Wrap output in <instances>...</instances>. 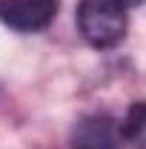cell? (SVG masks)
Returning <instances> with one entry per match:
<instances>
[{
	"mask_svg": "<svg viewBox=\"0 0 146 149\" xmlns=\"http://www.w3.org/2000/svg\"><path fill=\"white\" fill-rule=\"evenodd\" d=\"M77 29L97 49H109L126 35V9L120 0H80Z\"/></svg>",
	"mask_w": 146,
	"mask_h": 149,
	"instance_id": "6da1fadb",
	"label": "cell"
},
{
	"mask_svg": "<svg viewBox=\"0 0 146 149\" xmlns=\"http://www.w3.org/2000/svg\"><path fill=\"white\" fill-rule=\"evenodd\" d=\"M57 15V0H0V20L15 32H37Z\"/></svg>",
	"mask_w": 146,
	"mask_h": 149,
	"instance_id": "7a4b0ae2",
	"label": "cell"
},
{
	"mask_svg": "<svg viewBox=\"0 0 146 149\" xmlns=\"http://www.w3.org/2000/svg\"><path fill=\"white\" fill-rule=\"evenodd\" d=\"M120 132L115 129L112 118H83L72 132V149H117Z\"/></svg>",
	"mask_w": 146,
	"mask_h": 149,
	"instance_id": "3957f363",
	"label": "cell"
},
{
	"mask_svg": "<svg viewBox=\"0 0 146 149\" xmlns=\"http://www.w3.org/2000/svg\"><path fill=\"white\" fill-rule=\"evenodd\" d=\"M143 126H146V106H143V103H135V106L129 109V118L123 120L120 138L129 141V143H135V146L140 149V146H143Z\"/></svg>",
	"mask_w": 146,
	"mask_h": 149,
	"instance_id": "277c9868",
	"label": "cell"
},
{
	"mask_svg": "<svg viewBox=\"0 0 146 149\" xmlns=\"http://www.w3.org/2000/svg\"><path fill=\"white\" fill-rule=\"evenodd\" d=\"M120 3H126V0H120ZM129 3H140V0H129Z\"/></svg>",
	"mask_w": 146,
	"mask_h": 149,
	"instance_id": "5b68a950",
	"label": "cell"
}]
</instances>
